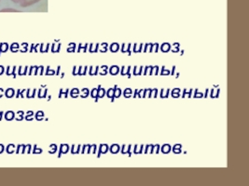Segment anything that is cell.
I'll list each match as a JSON object with an SVG mask.
<instances>
[{
    "label": "cell",
    "mask_w": 249,
    "mask_h": 186,
    "mask_svg": "<svg viewBox=\"0 0 249 186\" xmlns=\"http://www.w3.org/2000/svg\"><path fill=\"white\" fill-rule=\"evenodd\" d=\"M12 1L22 7H28V6L34 5L35 3L38 2L39 0H12Z\"/></svg>",
    "instance_id": "6da1fadb"
}]
</instances>
